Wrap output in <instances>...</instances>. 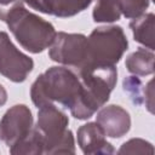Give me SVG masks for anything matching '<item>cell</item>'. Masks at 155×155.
<instances>
[{
    "instance_id": "6da1fadb",
    "label": "cell",
    "mask_w": 155,
    "mask_h": 155,
    "mask_svg": "<svg viewBox=\"0 0 155 155\" xmlns=\"http://www.w3.org/2000/svg\"><path fill=\"white\" fill-rule=\"evenodd\" d=\"M81 92V81L75 69L51 67L33 82L30 97L38 109L46 104L58 103L73 114L79 105Z\"/></svg>"
},
{
    "instance_id": "7a4b0ae2",
    "label": "cell",
    "mask_w": 155,
    "mask_h": 155,
    "mask_svg": "<svg viewBox=\"0 0 155 155\" xmlns=\"http://www.w3.org/2000/svg\"><path fill=\"white\" fill-rule=\"evenodd\" d=\"M0 19L7 24L19 45L31 53H40L51 46L57 34L50 22L28 11L23 1L0 6Z\"/></svg>"
},
{
    "instance_id": "3957f363",
    "label": "cell",
    "mask_w": 155,
    "mask_h": 155,
    "mask_svg": "<svg viewBox=\"0 0 155 155\" xmlns=\"http://www.w3.org/2000/svg\"><path fill=\"white\" fill-rule=\"evenodd\" d=\"M73 69L80 78L82 92L79 105L71 115L78 120H86L108 102L117 80V70L115 65H85Z\"/></svg>"
},
{
    "instance_id": "277c9868",
    "label": "cell",
    "mask_w": 155,
    "mask_h": 155,
    "mask_svg": "<svg viewBox=\"0 0 155 155\" xmlns=\"http://www.w3.org/2000/svg\"><path fill=\"white\" fill-rule=\"evenodd\" d=\"M68 124V116L56 104H46L39 108L38 122L34 128L41 139L44 153H75L74 137L71 131L67 128Z\"/></svg>"
},
{
    "instance_id": "5b68a950",
    "label": "cell",
    "mask_w": 155,
    "mask_h": 155,
    "mask_svg": "<svg viewBox=\"0 0 155 155\" xmlns=\"http://www.w3.org/2000/svg\"><path fill=\"white\" fill-rule=\"evenodd\" d=\"M128 42L119 25L96 28L87 38L85 65H115L127 50ZM81 68V67H80Z\"/></svg>"
},
{
    "instance_id": "8992f818",
    "label": "cell",
    "mask_w": 155,
    "mask_h": 155,
    "mask_svg": "<svg viewBox=\"0 0 155 155\" xmlns=\"http://www.w3.org/2000/svg\"><path fill=\"white\" fill-rule=\"evenodd\" d=\"M86 46L87 38L85 35L59 31L54 36L48 56L57 63L71 68H80L85 63Z\"/></svg>"
},
{
    "instance_id": "52a82bcc",
    "label": "cell",
    "mask_w": 155,
    "mask_h": 155,
    "mask_svg": "<svg viewBox=\"0 0 155 155\" xmlns=\"http://www.w3.org/2000/svg\"><path fill=\"white\" fill-rule=\"evenodd\" d=\"M33 68V59L15 46L5 31H0V74L13 82H23Z\"/></svg>"
},
{
    "instance_id": "ba28073f",
    "label": "cell",
    "mask_w": 155,
    "mask_h": 155,
    "mask_svg": "<svg viewBox=\"0 0 155 155\" xmlns=\"http://www.w3.org/2000/svg\"><path fill=\"white\" fill-rule=\"evenodd\" d=\"M33 130V116L29 108L17 104L10 108L0 120V140L8 148L22 142Z\"/></svg>"
},
{
    "instance_id": "9c48e42d",
    "label": "cell",
    "mask_w": 155,
    "mask_h": 155,
    "mask_svg": "<svg viewBox=\"0 0 155 155\" xmlns=\"http://www.w3.org/2000/svg\"><path fill=\"white\" fill-rule=\"evenodd\" d=\"M96 122L102 127L105 136L111 138H120L125 136L131 127L130 114L124 108L115 104L99 110Z\"/></svg>"
},
{
    "instance_id": "30bf717a",
    "label": "cell",
    "mask_w": 155,
    "mask_h": 155,
    "mask_svg": "<svg viewBox=\"0 0 155 155\" xmlns=\"http://www.w3.org/2000/svg\"><path fill=\"white\" fill-rule=\"evenodd\" d=\"M23 2L39 12L67 18L82 12L92 0H23Z\"/></svg>"
},
{
    "instance_id": "8fae6325",
    "label": "cell",
    "mask_w": 155,
    "mask_h": 155,
    "mask_svg": "<svg viewBox=\"0 0 155 155\" xmlns=\"http://www.w3.org/2000/svg\"><path fill=\"white\" fill-rule=\"evenodd\" d=\"M78 143L85 154H111L114 148L105 140V133L97 122H88L78 130Z\"/></svg>"
},
{
    "instance_id": "7c38bea8",
    "label": "cell",
    "mask_w": 155,
    "mask_h": 155,
    "mask_svg": "<svg viewBox=\"0 0 155 155\" xmlns=\"http://www.w3.org/2000/svg\"><path fill=\"white\" fill-rule=\"evenodd\" d=\"M124 91L128 94V98L136 105L144 104L147 109L153 113V80H149L145 85L138 76H127L122 82Z\"/></svg>"
},
{
    "instance_id": "4fadbf2b",
    "label": "cell",
    "mask_w": 155,
    "mask_h": 155,
    "mask_svg": "<svg viewBox=\"0 0 155 155\" xmlns=\"http://www.w3.org/2000/svg\"><path fill=\"white\" fill-rule=\"evenodd\" d=\"M154 13L150 12L133 18L130 23L134 40L149 50H154Z\"/></svg>"
},
{
    "instance_id": "5bb4252c",
    "label": "cell",
    "mask_w": 155,
    "mask_h": 155,
    "mask_svg": "<svg viewBox=\"0 0 155 155\" xmlns=\"http://www.w3.org/2000/svg\"><path fill=\"white\" fill-rule=\"evenodd\" d=\"M127 70L136 76H145L154 73V53L153 50L138 48L131 53L125 62Z\"/></svg>"
},
{
    "instance_id": "9a60e30c",
    "label": "cell",
    "mask_w": 155,
    "mask_h": 155,
    "mask_svg": "<svg viewBox=\"0 0 155 155\" xmlns=\"http://www.w3.org/2000/svg\"><path fill=\"white\" fill-rule=\"evenodd\" d=\"M121 16L119 0H97L92 17L94 22H115Z\"/></svg>"
},
{
    "instance_id": "2e32d148",
    "label": "cell",
    "mask_w": 155,
    "mask_h": 155,
    "mask_svg": "<svg viewBox=\"0 0 155 155\" xmlns=\"http://www.w3.org/2000/svg\"><path fill=\"white\" fill-rule=\"evenodd\" d=\"M121 13L126 18H137L144 13L149 6V0H119Z\"/></svg>"
},
{
    "instance_id": "e0dca14e",
    "label": "cell",
    "mask_w": 155,
    "mask_h": 155,
    "mask_svg": "<svg viewBox=\"0 0 155 155\" xmlns=\"http://www.w3.org/2000/svg\"><path fill=\"white\" fill-rule=\"evenodd\" d=\"M7 101V92L4 88V86L0 84V107H2Z\"/></svg>"
},
{
    "instance_id": "ac0fdd59",
    "label": "cell",
    "mask_w": 155,
    "mask_h": 155,
    "mask_svg": "<svg viewBox=\"0 0 155 155\" xmlns=\"http://www.w3.org/2000/svg\"><path fill=\"white\" fill-rule=\"evenodd\" d=\"M18 1H23V0H0V6H10Z\"/></svg>"
}]
</instances>
